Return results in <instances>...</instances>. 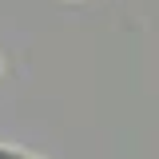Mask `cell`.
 <instances>
[{
    "mask_svg": "<svg viewBox=\"0 0 159 159\" xmlns=\"http://www.w3.org/2000/svg\"><path fill=\"white\" fill-rule=\"evenodd\" d=\"M0 72H4V60H0Z\"/></svg>",
    "mask_w": 159,
    "mask_h": 159,
    "instance_id": "2",
    "label": "cell"
},
{
    "mask_svg": "<svg viewBox=\"0 0 159 159\" xmlns=\"http://www.w3.org/2000/svg\"><path fill=\"white\" fill-rule=\"evenodd\" d=\"M0 159H44V155L24 151V147H16V143H4V139H0Z\"/></svg>",
    "mask_w": 159,
    "mask_h": 159,
    "instance_id": "1",
    "label": "cell"
}]
</instances>
